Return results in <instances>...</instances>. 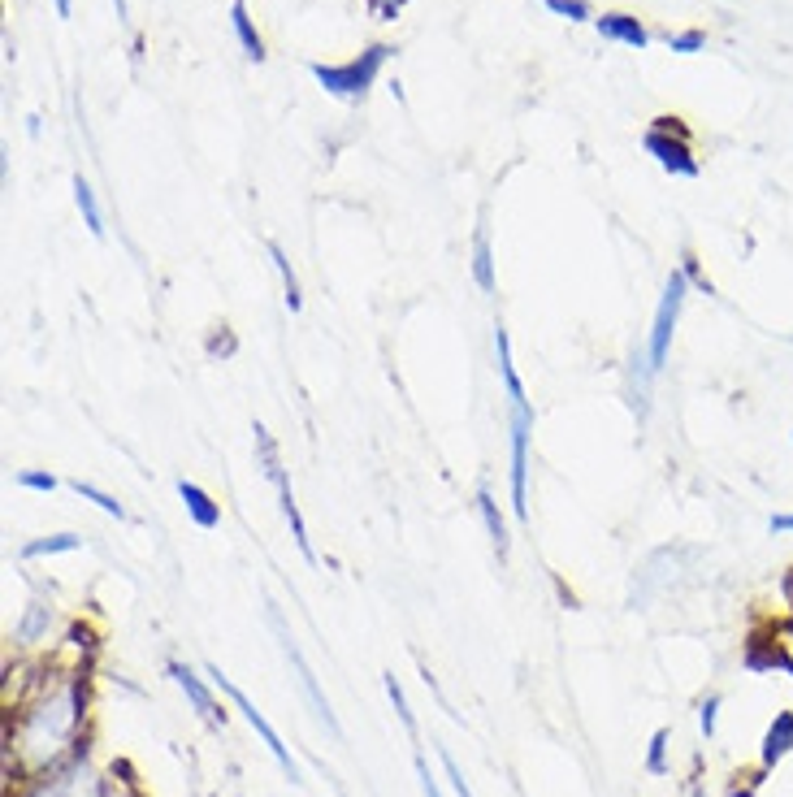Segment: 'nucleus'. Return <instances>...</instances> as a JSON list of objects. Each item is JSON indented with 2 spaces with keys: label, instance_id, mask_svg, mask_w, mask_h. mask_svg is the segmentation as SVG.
<instances>
[{
  "label": "nucleus",
  "instance_id": "f257e3e1",
  "mask_svg": "<svg viewBox=\"0 0 793 797\" xmlns=\"http://www.w3.org/2000/svg\"><path fill=\"white\" fill-rule=\"evenodd\" d=\"M386 57H390V48L373 44V48H364L360 57H351L343 65H312V78H317L330 96L351 100V96H364V91L377 83V70L386 65Z\"/></svg>",
  "mask_w": 793,
  "mask_h": 797
},
{
  "label": "nucleus",
  "instance_id": "f03ea898",
  "mask_svg": "<svg viewBox=\"0 0 793 797\" xmlns=\"http://www.w3.org/2000/svg\"><path fill=\"white\" fill-rule=\"evenodd\" d=\"M685 295H689V278H685L681 269H672L668 282H663V295H659V308H655V325H650V338H646V351H650V364H655V373L663 369V364H668L672 334H676V321H681Z\"/></svg>",
  "mask_w": 793,
  "mask_h": 797
},
{
  "label": "nucleus",
  "instance_id": "7ed1b4c3",
  "mask_svg": "<svg viewBox=\"0 0 793 797\" xmlns=\"http://www.w3.org/2000/svg\"><path fill=\"white\" fill-rule=\"evenodd\" d=\"M507 434H512V512L529 516V434H533V408L512 403L507 408Z\"/></svg>",
  "mask_w": 793,
  "mask_h": 797
},
{
  "label": "nucleus",
  "instance_id": "20e7f679",
  "mask_svg": "<svg viewBox=\"0 0 793 797\" xmlns=\"http://www.w3.org/2000/svg\"><path fill=\"white\" fill-rule=\"evenodd\" d=\"M269 624L278 629V642H282V655H286V663L295 668V681H299V689H304V698H308V707H312V715L325 724V733L330 737H343V728H338V720H334V711H330V702H325V694H321V685H317V676H312V668L304 663V655H299V646H295V637L286 633V624H282V616H278V607L269 603Z\"/></svg>",
  "mask_w": 793,
  "mask_h": 797
},
{
  "label": "nucleus",
  "instance_id": "39448f33",
  "mask_svg": "<svg viewBox=\"0 0 793 797\" xmlns=\"http://www.w3.org/2000/svg\"><path fill=\"white\" fill-rule=\"evenodd\" d=\"M208 676H213V685L221 689V694H230V702L243 711V720L252 724L256 733H260V741H265V746H269V754H273V759H278V767L286 772V780H291V785H299V767H295V759H291V750L282 746V737L273 733V724L265 720V715H260V711L252 707V698H247L239 685H230V676H221V668H208Z\"/></svg>",
  "mask_w": 793,
  "mask_h": 797
},
{
  "label": "nucleus",
  "instance_id": "423d86ee",
  "mask_svg": "<svg viewBox=\"0 0 793 797\" xmlns=\"http://www.w3.org/2000/svg\"><path fill=\"white\" fill-rule=\"evenodd\" d=\"M646 152L655 156V161L668 169V174H676V178H698V161L689 156V143L685 139H672L668 130H646Z\"/></svg>",
  "mask_w": 793,
  "mask_h": 797
},
{
  "label": "nucleus",
  "instance_id": "0eeeda50",
  "mask_svg": "<svg viewBox=\"0 0 793 797\" xmlns=\"http://www.w3.org/2000/svg\"><path fill=\"white\" fill-rule=\"evenodd\" d=\"M169 676H174V685L187 694V702L195 711H200V720L204 724H213V728H226V711L217 707V698H213V689H208L200 676H195L187 663H169Z\"/></svg>",
  "mask_w": 793,
  "mask_h": 797
},
{
  "label": "nucleus",
  "instance_id": "6e6552de",
  "mask_svg": "<svg viewBox=\"0 0 793 797\" xmlns=\"http://www.w3.org/2000/svg\"><path fill=\"white\" fill-rule=\"evenodd\" d=\"M650 377H655L650 351H646V347H633V360H629V395H633L637 421H646V416H650Z\"/></svg>",
  "mask_w": 793,
  "mask_h": 797
},
{
  "label": "nucleus",
  "instance_id": "1a4fd4ad",
  "mask_svg": "<svg viewBox=\"0 0 793 797\" xmlns=\"http://www.w3.org/2000/svg\"><path fill=\"white\" fill-rule=\"evenodd\" d=\"M494 360H499V377H503L507 408H512V403H529L525 382H520V373H516V364H512V343H507V330H503V325H494Z\"/></svg>",
  "mask_w": 793,
  "mask_h": 797
},
{
  "label": "nucleus",
  "instance_id": "9d476101",
  "mask_svg": "<svg viewBox=\"0 0 793 797\" xmlns=\"http://www.w3.org/2000/svg\"><path fill=\"white\" fill-rule=\"evenodd\" d=\"M789 750H793V711H780L776 720L767 724V737H763V754H759L763 772H772Z\"/></svg>",
  "mask_w": 793,
  "mask_h": 797
},
{
  "label": "nucleus",
  "instance_id": "9b49d317",
  "mask_svg": "<svg viewBox=\"0 0 793 797\" xmlns=\"http://www.w3.org/2000/svg\"><path fill=\"white\" fill-rule=\"evenodd\" d=\"M178 499L187 503V516H191L200 529H217V525H221V507L213 503V494L200 490L195 481H187V477L178 481Z\"/></svg>",
  "mask_w": 793,
  "mask_h": 797
},
{
  "label": "nucleus",
  "instance_id": "f8f14e48",
  "mask_svg": "<svg viewBox=\"0 0 793 797\" xmlns=\"http://www.w3.org/2000/svg\"><path fill=\"white\" fill-rule=\"evenodd\" d=\"M594 26H598V35L616 39V44H629V48H646L650 44L646 26L637 18H629V13H603V18H594Z\"/></svg>",
  "mask_w": 793,
  "mask_h": 797
},
{
  "label": "nucleus",
  "instance_id": "ddd939ff",
  "mask_svg": "<svg viewBox=\"0 0 793 797\" xmlns=\"http://www.w3.org/2000/svg\"><path fill=\"white\" fill-rule=\"evenodd\" d=\"M477 512H481V520H486V533H490V542H494V555H499V564H507L512 538H507L503 512H499V503H494V494H490V490H481V494H477Z\"/></svg>",
  "mask_w": 793,
  "mask_h": 797
},
{
  "label": "nucleus",
  "instance_id": "4468645a",
  "mask_svg": "<svg viewBox=\"0 0 793 797\" xmlns=\"http://www.w3.org/2000/svg\"><path fill=\"white\" fill-rule=\"evenodd\" d=\"M230 22H234V35H239V44H243L247 57H252V61H265V39H260L256 22L247 18V5H243V0H230Z\"/></svg>",
  "mask_w": 793,
  "mask_h": 797
},
{
  "label": "nucleus",
  "instance_id": "2eb2a0df",
  "mask_svg": "<svg viewBox=\"0 0 793 797\" xmlns=\"http://www.w3.org/2000/svg\"><path fill=\"white\" fill-rule=\"evenodd\" d=\"M252 434H256V460H260V473H265L269 481H278V477H286V468H282V451H278V442H273V434L265 425H252Z\"/></svg>",
  "mask_w": 793,
  "mask_h": 797
},
{
  "label": "nucleus",
  "instance_id": "dca6fc26",
  "mask_svg": "<svg viewBox=\"0 0 793 797\" xmlns=\"http://www.w3.org/2000/svg\"><path fill=\"white\" fill-rule=\"evenodd\" d=\"M74 204H78V213H83V226L96 234V239H104V217H100L96 191H91V182L83 174H74Z\"/></svg>",
  "mask_w": 793,
  "mask_h": 797
},
{
  "label": "nucleus",
  "instance_id": "f3484780",
  "mask_svg": "<svg viewBox=\"0 0 793 797\" xmlns=\"http://www.w3.org/2000/svg\"><path fill=\"white\" fill-rule=\"evenodd\" d=\"M269 260H273V269H278V278H282V299H286V308L299 312V308H304V295H299V278H295L291 260H286V252H282L278 243H269Z\"/></svg>",
  "mask_w": 793,
  "mask_h": 797
},
{
  "label": "nucleus",
  "instance_id": "a211bd4d",
  "mask_svg": "<svg viewBox=\"0 0 793 797\" xmlns=\"http://www.w3.org/2000/svg\"><path fill=\"white\" fill-rule=\"evenodd\" d=\"M473 282L481 291H494V256H490V234L486 226H477V239H473Z\"/></svg>",
  "mask_w": 793,
  "mask_h": 797
},
{
  "label": "nucleus",
  "instance_id": "6ab92c4d",
  "mask_svg": "<svg viewBox=\"0 0 793 797\" xmlns=\"http://www.w3.org/2000/svg\"><path fill=\"white\" fill-rule=\"evenodd\" d=\"M83 538L78 533H52V538H39V542H26L22 546V559H39V555H65V551H78Z\"/></svg>",
  "mask_w": 793,
  "mask_h": 797
},
{
  "label": "nucleus",
  "instance_id": "aec40b11",
  "mask_svg": "<svg viewBox=\"0 0 793 797\" xmlns=\"http://www.w3.org/2000/svg\"><path fill=\"white\" fill-rule=\"evenodd\" d=\"M74 494L78 499H87V503H96L104 516H113V520H126V507L113 499V494H104L100 486H91V481H74Z\"/></svg>",
  "mask_w": 793,
  "mask_h": 797
},
{
  "label": "nucleus",
  "instance_id": "412c9836",
  "mask_svg": "<svg viewBox=\"0 0 793 797\" xmlns=\"http://www.w3.org/2000/svg\"><path fill=\"white\" fill-rule=\"evenodd\" d=\"M646 772L650 776H668V728H659L650 737V750H646Z\"/></svg>",
  "mask_w": 793,
  "mask_h": 797
},
{
  "label": "nucleus",
  "instance_id": "4be33fe9",
  "mask_svg": "<svg viewBox=\"0 0 793 797\" xmlns=\"http://www.w3.org/2000/svg\"><path fill=\"white\" fill-rule=\"evenodd\" d=\"M386 698H390V707H395L399 724L408 728V737L416 741V720H412V711H408V698H403V685L395 681V676H386Z\"/></svg>",
  "mask_w": 793,
  "mask_h": 797
},
{
  "label": "nucleus",
  "instance_id": "5701e85b",
  "mask_svg": "<svg viewBox=\"0 0 793 797\" xmlns=\"http://www.w3.org/2000/svg\"><path fill=\"white\" fill-rule=\"evenodd\" d=\"M546 9L559 13V18H568V22H590L594 18L585 0H546Z\"/></svg>",
  "mask_w": 793,
  "mask_h": 797
},
{
  "label": "nucleus",
  "instance_id": "b1692460",
  "mask_svg": "<svg viewBox=\"0 0 793 797\" xmlns=\"http://www.w3.org/2000/svg\"><path fill=\"white\" fill-rule=\"evenodd\" d=\"M681 273H685V278H689V286H698V291H702V295H715V286H711V278H707V273H702V269H698V260H694V256H689V252L681 256Z\"/></svg>",
  "mask_w": 793,
  "mask_h": 797
},
{
  "label": "nucleus",
  "instance_id": "393cba45",
  "mask_svg": "<svg viewBox=\"0 0 793 797\" xmlns=\"http://www.w3.org/2000/svg\"><path fill=\"white\" fill-rule=\"evenodd\" d=\"M18 486H22V490L52 494V490H57V477H52V473H39V468H31V473H18Z\"/></svg>",
  "mask_w": 793,
  "mask_h": 797
},
{
  "label": "nucleus",
  "instance_id": "a878e982",
  "mask_svg": "<svg viewBox=\"0 0 793 797\" xmlns=\"http://www.w3.org/2000/svg\"><path fill=\"white\" fill-rule=\"evenodd\" d=\"M668 48H672V52H702V48H707V35H702V31L668 35Z\"/></svg>",
  "mask_w": 793,
  "mask_h": 797
},
{
  "label": "nucleus",
  "instance_id": "bb28decb",
  "mask_svg": "<svg viewBox=\"0 0 793 797\" xmlns=\"http://www.w3.org/2000/svg\"><path fill=\"white\" fill-rule=\"evenodd\" d=\"M442 772H447V780H451V789H455V797H473V789H468V780H464V772L455 767V759L447 750H442Z\"/></svg>",
  "mask_w": 793,
  "mask_h": 797
},
{
  "label": "nucleus",
  "instance_id": "cd10ccee",
  "mask_svg": "<svg viewBox=\"0 0 793 797\" xmlns=\"http://www.w3.org/2000/svg\"><path fill=\"white\" fill-rule=\"evenodd\" d=\"M715 715H720V694L702 698V707H698V724H702V737H711V733H715Z\"/></svg>",
  "mask_w": 793,
  "mask_h": 797
},
{
  "label": "nucleus",
  "instance_id": "c85d7f7f",
  "mask_svg": "<svg viewBox=\"0 0 793 797\" xmlns=\"http://www.w3.org/2000/svg\"><path fill=\"white\" fill-rule=\"evenodd\" d=\"M234 347L239 343H234V334L226 330V325H221V334L208 338V356H234Z\"/></svg>",
  "mask_w": 793,
  "mask_h": 797
},
{
  "label": "nucleus",
  "instance_id": "c756f323",
  "mask_svg": "<svg viewBox=\"0 0 793 797\" xmlns=\"http://www.w3.org/2000/svg\"><path fill=\"white\" fill-rule=\"evenodd\" d=\"M44 616H48V607H31V616H26V624H22V629H18V637H22V642H31V637L39 633V624H44Z\"/></svg>",
  "mask_w": 793,
  "mask_h": 797
},
{
  "label": "nucleus",
  "instance_id": "7c9ffc66",
  "mask_svg": "<svg viewBox=\"0 0 793 797\" xmlns=\"http://www.w3.org/2000/svg\"><path fill=\"white\" fill-rule=\"evenodd\" d=\"M416 776H421L425 797H442V793H438V780L429 776V763H425V754H421V750H416Z\"/></svg>",
  "mask_w": 793,
  "mask_h": 797
},
{
  "label": "nucleus",
  "instance_id": "2f4dec72",
  "mask_svg": "<svg viewBox=\"0 0 793 797\" xmlns=\"http://www.w3.org/2000/svg\"><path fill=\"white\" fill-rule=\"evenodd\" d=\"M369 9H373L382 22H395V13L403 9V0H369Z\"/></svg>",
  "mask_w": 793,
  "mask_h": 797
},
{
  "label": "nucleus",
  "instance_id": "473e14b6",
  "mask_svg": "<svg viewBox=\"0 0 793 797\" xmlns=\"http://www.w3.org/2000/svg\"><path fill=\"white\" fill-rule=\"evenodd\" d=\"M767 529H772V533H793V512H776L772 520H767Z\"/></svg>",
  "mask_w": 793,
  "mask_h": 797
},
{
  "label": "nucleus",
  "instance_id": "72a5a7b5",
  "mask_svg": "<svg viewBox=\"0 0 793 797\" xmlns=\"http://www.w3.org/2000/svg\"><path fill=\"white\" fill-rule=\"evenodd\" d=\"M70 9H74L70 0H57V13H61V18H70Z\"/></svg>",
  "mask_w": 793,
  "mask_h": 797
},
{
  "label": "nucleus",
  "instance_id": "f704fd0d",
  "mask_svg": "<svg viewBox=\"0 0 793 797\" xmlns=\"http://www.w3.org/2000/svg\"><path fill=\"white\" fill-rule=\"evenodd\" d=\"M113 5H117V18L126 22V18H130V13H126V0H113Z\"/></svg>",
  "mask_w": 793,
  "mask_h": 797
},
{
  "label": "nucleus",
  "instance_id": "c9c22d12",
  "mask_svg": "<svg viewBox=\"0 0 793 797\" xmlns=\"http://www.w3.org/2000/svg\"><path fill=\"white\" fill-rule=\"evenodd\" d=\"M689 797H702V789H694V793H689Z\"/></svg>",
  "mask_w": 793,
  "mask_h": 797
}]
</instances>
